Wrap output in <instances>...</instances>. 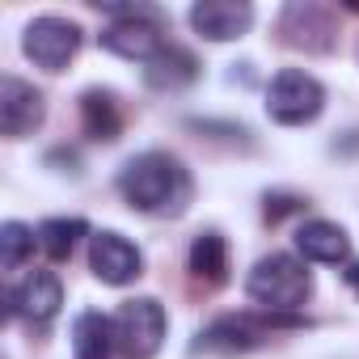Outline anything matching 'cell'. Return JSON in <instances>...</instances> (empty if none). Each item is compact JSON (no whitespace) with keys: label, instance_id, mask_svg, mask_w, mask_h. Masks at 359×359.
<instances>
[{"label":"cell","instance_id":"1","mask_svg":"<svg viewBox=\"0 0 359 359\" xmlns=\"http://www.w3.org/2000/svg\"><path fill=\"white\" fill-rule=\"evenodd\" d=\"M118 195L140 216L173 220V216H182L191 208V199H195V177H191V169L177 161L173 152L148 148V152L131 156L118 169Z\"/></svg>","mask_w":359,"mask_h":359},{"label":"cell","instance_id":"2","mask_svg":"<svg viewBox=\"0 0 359 359\" xmlns=\"http://www.w3.org/2000/svg\"><path fill=\"white\" fill-rule=\"evenodd\" d=\"M245 296L266 313H296L313 296V271L296 254H266L245 275Z\"/></svg>","mask_w":359,"mask_h":359},{"label":"cell","instance_id":"3","mask_svg":"<svg viewBox=\"0 0 359 359\" xmlns=\"http://www.w3.org/2000/svg\"><path fill=\"white\" fill-rule=\"evenodd\" d=\"M165 330H169L165 304L152 296L123 300L114 313V346L123 359H152L165 342Z\"/></svg>","mask_w":359,"mask_h":359},{"label":"cell","instance_id":"4","mask_svg":"<svg viewBox=\"0 0 359 359\" xmlns=\"http://www.w3.org/2000/svg\"><path fill=\"white\" fill-rule=\"evenodd\" d=\"M325 110V85L304 68H283L266 85V114L283 127H304Z\"/></svg>","mask_w":359,"mask_h":359},{"label":"cell","instance_id":"5","mask_svg":"<svg viewBox=\"0 0 359 359\" xmlns=\"http://www.w3.org/2000/svg\"><path fill=\"white\" fill-rule=\"evenodd\" d=\"M271 330H275V321H266V317H254V313H220V317H212V321L195 334L191 351H195V355L237 359V355L258 351V346L271 338Z\"/></svg>","mask_w":359,"mask_h":359},{"label":"cell","instance_id":"6","mask_svg":"<svg viewBox=\"0 0 359 359\" xmlns=\"http://www.w3.org/2000/svg\"><path fill=\"white\" fill-rule=\"evenodd\" d=\"M81 43H85V30H81L76 22H68V18H55V13L34 18V22L26 26V34H22L26 60H30L34 68H43V72H64V68L76 60Z\"/></svg>","mask_w":359,"mask_h":359},{"label":"cell","instance_id":"7","mask_svg":"<svg viewBox=\"0 0 359 359\" xmlns=\"http://www.w3.org/2000/svg\"><path fill=\"white\" fill-rule=\"evenodd\" d=\"M279 43L304 55H325L338 43V22L325 5H313V0H296L279 13Z\"/></svg>","mask_w":359,"mask_h":359},{"label":"cell","instance_id":"8","mask_svg":"<svg viewBox=\"0 0 359 359\" xmlns=\"http://www.w3.org/2000/svg\"><path fill=\"white\" fill-rule=\"evenodd\" d=\"M89 271L110 287H127V283H135L144 275V254L123 233L102 229V233L89 237Z\"/></svg>","mask_w":359,"mask_h":359},{"label":"cell","instance_id":"9","mask_svg":"<svg viewBox=\"0 0 359 359\" xmlns=\"http://www.w3.org/2000/svg\"><path fill=\"white\" fill-rule=\"evenodd\" d=\"M102 47L123 55V60H144L148 64L165 47V39H161V26L148 9H118V18L102 30Z\"/></svg>","mask_w":359,"mask_h":359},{"label":"cell","instance_id":"10","mask_svg":"<svg viewBox=\"0 0 359 359\" xmlns=\"http://www.w3.org/2000/svg\"><path fill=\"white\" fill-rule=\"evenodd\" d=\"M47 118L43 93L22 76H0V131L5 140H26Z\"/></svg>","mask_w":359,"mask_h":359},{"label":"cell","instance_id":"11","mask_svg":"<svg viewBox=\"0 0 359 359\" xmlns=\"http://www.w3.org/2000/svg\"><path fill=\"white\" fill-rule=\"evenodd\" d=\"M64 304V287L51 271H30L18 287H9V313L26 325H51Z\"/></svg>","mask_w":359,"mask_h":359},{"label":"cell","instance_id":"12","mask_svg":"<svg viewBox=\"0 0 359 359\" xmlns=\"http://www.w3.org/2000/svg\"><path fill=\"white\" fill-rule=\"evenodd\" d=\"M191 26L208 43H233L254 26V9L245 0H199L191 9Z\"/></svg>","mask_w":359,"mask_h":359},{"label":"cell","instance_id":"13","mask_svg":"<svg viewBox=\"0 0 359 359\" xmlns=\"http://www.w3.org/2000/svg\"><path fill=\"white\" fill-rule=\"evenodd\" d=\"M296 250L304 262H321V266H346L351 262V237L334 220H304L296 229Z\"/></svg>","mask_w":359,"mask_h":359},{"label":"cell","instance_id":"14","mask_svg":"<svg viewBox=\"0 0 359 359\" xmlns=\"http://www.w3.org/2000/svg\"><path fill=\"white\" fill-rule=\"evenodd\" d=\"M199 76V60L187 51V47H177V43H165L148 64H144V81L161 93H173V89H187L191 81Z\"/></svg>","mask_w":359,"mask_h":359},{"label":"cell","instance_id":"15","mask_svg":"<svg viewBox=\"0 0 359 359\" xmlns=\"http://www.w3.org/2000/svg\"><path fill=\"white\" fill-rule=\"evenodd\" d=\"M118 346H114V317L97 313V309H85L76 313L72 321V359H110Z\"/></svg>","mask_w":359,"mask_h":359},{"label":"cell","instance_id":"16","mask_svg":"<svg viewBox=\"0 0 359 359\" xmlns=\"http://www.w3.org/2000/svg\"><path fill=\"white\" fill-rule=\"evenodd\" d=\"M81 123L89 140H118L123 131V106L110 89H85L81 93Z\"/></svg>","mask_w":359,"mask_h":359},{"label":"cell","instance_id":"17","mask_svg":"<svg viewBox=\"0 0 359 359\" xmlns=\"http://www.w3.org/2000/svg\"><path fill=\"white\" fill-rule=\"evenodd\" d=\"M187 266H191V275H195L199 283H208V287L229 283V241H224L216 229L199 233V237L191 241V258H187Z\"/></svg>","mask_w":359,"mask_h":359},{"label":"cell","instance_id":"18","mask_svg":"<svg viewBox=\"0 0 359 359\" xmlns=\"http://www.w3.org/2000/svg\"><path fill=\"white\" fill-rule=\"evenodd\" d=\"M81 237H89V224L81 216H51L39 224V250L51 258V262H64L72 258V250L81 245Z\"/></svg>","mask_w":359,"mask_h":359},{"label":"cell","instance_id":"19","mask_svg":"<svg viewBox=\"0 0 359 359\" xmlns=\"http://www.w3.org/2000/svg\"><path fill=\"white\" fill-rule=\"evenodd\" d=\"M39 245V229L22 224V220H5L0 224V266L5 271H22L26 258L34 254Z\"/></svg>","mask_w":359,"mask_h":359},{"label":"cell","instance_id":"20","mask_svg":"<svg viewBox=\"0 0 359 359\" xmlns=\"http://www.w3.org/2000/svg\"><path fill=\"white\" fill-rule=\"evenodd\" d=\"M300 208H304V199H296V195H266L262 216H266L271 224H279L283 216H292V212H300Z\"/></svg>","mask_w":359,"mask_h":359},{"label":"cell","instance_id":"21","mask_svg":"<svg viewBox=\"0 0 359 359\" xmlns=\"http://www.w3.org/2000/svg\"><path fill=\"white\" fill-rule=\"evenodd\" d=\"M346 283L359 292V262H346Z\"/></svg>","mask_w":359,"mask_h":359}]
</instances>
